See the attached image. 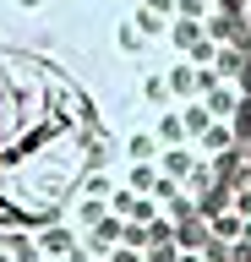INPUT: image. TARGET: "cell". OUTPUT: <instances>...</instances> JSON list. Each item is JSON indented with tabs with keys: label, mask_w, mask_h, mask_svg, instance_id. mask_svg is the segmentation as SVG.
Segmentation results:
<instances>
[{
	"label": "cell",
	"mask_w": 251,
	"mask_h": 262,
	"mask_svg": "<svg viewBox=\"0 0 251 262\" xmlns=\"http://www.w3.org/2000/svg\"><path fill=\"white\" fill-rule=\"evenodd\" d=\"M240 60L218 0H0V262H115L213 191Z\"/></svg>",
	"instance_id": "6da1fadb"
}]
</instances>
